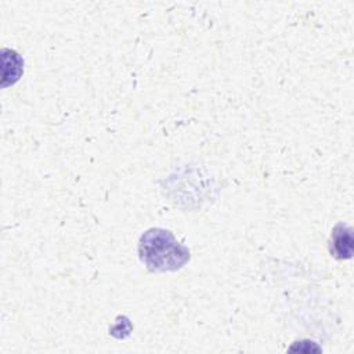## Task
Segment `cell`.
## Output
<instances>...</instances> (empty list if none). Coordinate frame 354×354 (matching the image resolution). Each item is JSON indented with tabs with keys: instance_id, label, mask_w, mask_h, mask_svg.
I'll return each mask as SVG.
<instances>
[{
	"instance_id": "7a4b0ae2",
	"label": "cell",
	"mask_w": 354,
	"mask_h": 354,
	"mask_svg": "<svg viewBox=\"0 0 354 354\" xmlns=\"http://www.w3.org/2000/svg\"><path fill=\"white\" fill-rule=\"evenodd\" d=\"M353 234L351 228L344 225V224H337L330 235L329 241V250L330 254L336 259H350L353 254Z\"/></svg>"
},
{
	"instance_id": "6da1fadb",
	"label": "cell",
	"mask_w": 354,
	"mask_h": 354,
	"mask_svg": "<svg viewBox=\"0 0 354 354\" xmlns=\"http://www.w3.org/2000/svg\"><path fill=\"white\" fill-rule=\"evenodd\" d=\"M141 261L149 271H176L189 260V250L163 228L145 231L138 243Z\"/></svg>"
}]
</instances>
